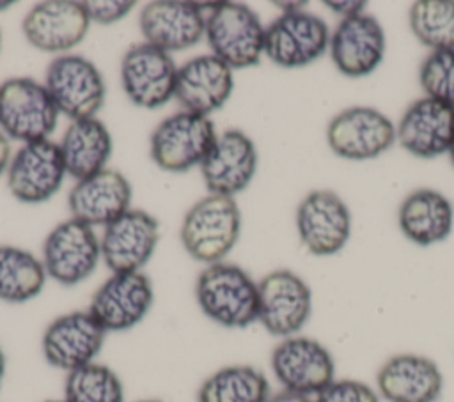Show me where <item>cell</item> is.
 Returning <instances> with one entry per match:
<instances>
[{
    "label": "cell",
    "mask_w": 454,
    "mask_h": 402,
    "mask_svg": "<svg viewBox=\"0 0 454 402\" xmlns=\"http://www.w3.org/2000/svg\"><path fill=\"white\" fill-rule=\"evenodd\" d=\"M330 55L344 76H367L383 60L385 32L371 14L360 12L342 18L330 35Z\"/></svg>",
    "instance_id": "cell-20"
},
{
    "label": "cell",
    "mask_w": 454,
    "mask_h": 402,
    "mask_svg": "<svg viewBox=\"0 0 454 402\" xmlns=\"http://www.w3.org/2000/svg\"><path fill=\"white\" fill-rule=\"evenodd\" d=\"M239 230L241 213L236 200L209 193L188 209L179 236L186 253L209 266L222 262L234 248Z\"/></svg>",
    "instance_id": "cell-2"
},
{
    "label": "cell",
    "mask_w": 454,
    "mask_h": 402,
    "mask_svg": "<svg viewBox=\"0 0 454 402\" xmlns=\"http://www.w3.org/2000/svg\"><path fill=\"white\" fill-rule=\"evenodd\" d=\"M257 287V321L262 328L280 338L298 335L312 313V292L305 280L289 269H277L266 274Z\"/></svg>",
    "instance_id": "cell-8"
},
{
    "label": "cell",
    "mask_w": 454,
    "mask_h": 402,
    "mask_svg": "<svg viewBox=\"0 0 454 402\" xmlns=\"http://www.w3.org/2000/svg\"><path fill=\"white\" fill-rule=\"evenodd\" d=\"M266 375L250 365H231L211 374L197 391V402H268Z\"/></svg>",
    "instance_id": "cell-28"
},
{
    "label": "cell",
    "mask_w": 454,
    "mask_h": 402,
    "mask_svg": "<svg viewBox=\"0 0 454 402\" xmlns=\"http://www.w3.org/2000/svg\"><path fill=\"white\" fill-rule=\"evenodd\" d=\"M5 370H7V358L0 347V386H2V381L5 377Z\"/></svg>",
    "instance_id": "cell-38"
},
{
    "label": "cell",
    "mask_w": 454,
    "mask_h": 402,
    "mask_svg": "<svg viewBox=\"0 0 454 402\" xmlns=\"http://www.w3.org/2000/svg\"><path fill=\"white\" fill-rule=\"evenodd\" d=\"M90 23L112 25L122 19L133 7V0H89L82 2Z\"/></svg>",
    "instance_id": "cell-34"
},
{
    "label": "cell",
    "mask_w": 454,
    "mask_h": 402,
    "mask_svg": "<svg viewBox=\"0 0 454 402\" xmlns=\"http://www.w3.org/2000/svg\"><path fill=\"white\" fill-rule=\"evenodd\" d=\"M177 67L170 53L144 43L129 48L121 60L126 96L140 108L154 110L174 97Z\"/></svg>",
    "instance_id": "cell-14"
},
{
    "label": "cell",
    "mask_w": 454,
    "mask_h": 402,
    "mask_svg": "<svg viewBox=\"0 0 454 402\" xmlns=\"http://www.w3.org/2000/svg\"><path fill=\"white\" fill-rule=\"evenodd\" d=\"M153 299V283L142 271L112 273L94 292L89 312L106 333L128 331L144 321Z\"/></svg>",
    "instance_id": "cell-13"
},
{
    "label": "cell",
    "mask_w": 454,
    "mask_h": 402,
    "mask_svg": "<svg viewBox=\"0 0 454 402\" xmlns=\"http://www.w3.org/2000/svg\"><path fill=\"white\" fill-rule=\"evenodd\" d=\"M216 138L207 117L177 112L167 117L151 135V158L167 172H184L200 166Z\"/></svg>",
    "instance_id": "cell-6"
},
{
    "label": "cell",
    "mask_w": 454,
    "mask_h": 402,
    "mask_svg": "<svg viewBox=\"0 0 454 402\" xmlns=\"http://www.w3.org/2000/svg\"><path fill=\"white\" fill-rule=\"evenodd\" d=\"M330 46L326 23L305 11H291L266 27L264 55L280 67L294 69L317 60Z\"/></svg>",
    "instance_id": "cell-9"
},
{
    "label": "cell",
    "mask_w": 454,
    "mask_h": 402,
    "mask_svg": "<svg viewBox=\"0 0 454 402\" xmlns=\"http://www.w3.org/2000/svg\"><path fill=\"white\" fill-rule=\"evenodd\" d=\"M264 34L259 16L236 2L213 4L206 16V41L211 55L231 69H245L259 64L264 53Z\"/></svg>",
    "instance_id": "cell-3"
},
{
    "label": "cell",
    "mask_w": 454,
    "mask_h": 402,
    "mask_svg": "<svg viewBox=\"0 0 454 402\" xmlns=\"http://www.w3.org/2000/svg\"><path fill=\"white\" fill-rule=\"evenodd\" d=\"M419 78L426 96L454 108V50L431 51L420 66Z\"/></svg>",
    "instance_id": "cell-32"
},
{
    "label": "cell",
    "mask_w": 454,
    "mask_h": 402,
    "mask_svg": "<svg viewBox=\"0 0 454 402\" xmlns=\"http://www.w3.org/2000/svg\"><path fill=\"white\" fill-rule=\"evenodd\" d=\"M106 331L89 310L69 312L53 319L43 333L41 349L44 359L64 372H73L99 354Z\"/></svg>",
    "instance_id": "cell-15"
},
{
    "label": "cell",
    "mask_w": 454,
    "mask_h": 402,
    "mask_svg": "<svg viewBox=\"0 0 454 402\" xmlns=\"http://www.w3.org/2000/svg\"><path fill=\"white\" fill-rule=\"evenodd\" d=\"M395 133L410 154L426 159L442 156L454 142V108L424 96L406 108Z\"/></svg>",
    "instance_id": "cell-21"
},
{
    "label": "cell",
    "mask_w": 454,
    "mask_h": 402,
    "mask_svg": "<svg viewBox=\"0 0 454 402\" xmlns=\"http://www.w3.org/2000/svg\"><path fill=\"white\" fill-rule=\"evenodd\" d=\"M90 27L82 2L46 0L34 5L21 21L25 39L46 53H62L80 44Z\"/></svg>",
    "instance_id": "cell-18"
},
{
    "label": "cell",
    "mask_w": 454,
    "mask_h": 402,
    "mask_svg": "<svg viewBox=\"0 0 454 402\" xmlns=\"http://www.w3.org/2000/svg\"><path fill=\"white\" fill-rule=\"evenodd\" d=\"M401 232L419 246H431L449 237L454 225V207L436 189L410 193L397 213Z\"/></svg>",
    "instance_id": "cell-26"
},
{
    "label": "cell",
    "mask_w": 454,
    "mask_h": 402,
    "mask_svg": "<svg viewBox=\"0 0 454 402\" xmlns=\"http://www.w3.org/2000/svg\"><path fill=\"white\" fill-rule=\"evenodd\" d=\"M271 370L284 390L316 397L335 381V363L330 351L309 336L284 338L271 352Z\"/></svg>",
    "instance_id": "cell-10"
},
{
    "label": "cell",
    "mask_w": 454,
    "mask_h": 402,
    "mask_svg": "<svg viewBox=\"0 0 454 402\" xmlns=\"http://www.w3.org/2000/svg\"><path fill=\"white\" fill-rule=\"evenodd\" d=\"M11 145H9V140L7 136L0 131V175L9 168V163H11Z\"/></svg>",
    "instance_id": "cell-37"
},
{
    "label": "cell",
    "mask_w": 454,
    "mask_h": 402,
    "mask_svg": "<svg viewBox=\"0 0 454 402\" xmlns=\"http://www.w3.org/2000/svg\"><path fill=\"white\" fill-rule=\"evenodd\" d=\"M397 140L394 122L376 108L351 106L337 113L326 129L330 149L353 161L378 158Z\"/></svg>",
    "instance_id": "cell-11"
},
{
    "label": "cell",
    "mask_w": 454,
    "mask_h": 402,
    "mask_svg": "<svg viewBox=\"0 0 454 402\" xmlns=\"http://www.w3.org/2000/svg\"><path fill=\"white\" fill-rule=\"evenodd\" d=\"M158 239V220L147 211L129 209L105 227L101 259L112 273L140 271L151 260Z\"/></svg>",
    "instance_id": "cell-17"
},
{
    "label": "cell",
    "mask_w": 454,
    "mask_h": 402,
    "mask_svg": "<svg viewBox=\"0 0 454 402\" xmlns=\"http://www.w3.org/2000/svg\"><path fill=\"white\" fill-rule=\"evenodd\" d=\"M314 402H381V397L362 381L335 379L314 397Z\"/></svg>",
    "instance_id": "cell-33"
},
{
    "label": "cell",
    "mask_w": 454,
    "mask_h": 402,
    "mask_svg": "<svg viewBox=\"0 0 454 402\" xmlns=\"http://www.w3.org/2000/svg\"><path fill=\"white\" fill-rule=\"evenodd\" d=\"M12 5V2H0V11H4V9H9Z\"/></svg>",
    "instance_id": "cell-39"
},
{
    "label": "cell",
    "mask_w": 454,
    "mask_h": 402,
    "mask_svg": "<svg viewBox=\"0 0 454 402\" xmlns=\"http://www.w3.org/2000/svg\"><path fill=\"white\" fill-rule=\"evenodd\" d=\"M257 170V151L254 142L239 129L216 135L213 147L200 163L206 188L213 195L232 197L243 191Z\"/></svg>",
    "instance_id": "cell-19"
},
{
    "label": "cell",
    "mask_w": 454,
    "mask_h": 402,
    "mask_svg": "<svg viewBox=\"0 0 454 402\" xmlns=\"http://www.w3.org/2000/svg\"><path fill=\"white\" fill-rule=\"evenodd\" d=\"M67 174L59 143L48 140L25 143L7 168V188L25 204H41L51 198Z\"/></svg>",
    "instance_id": "cell-12"
},
{
    "label": "cell",
    "mask_w": 454,
    "mask_h": 402,
    "mask_svg": "<svg viewBox=\"0 0 454 402\" xmlns=\"http://www.w3.org/2000/svg\"><path fill=\"white\" fill-rule=\"evenodd\" d=\"M44 83L32 78H11L0 85V131L23 143L48 140L59 120Z\"/></svg>",
    "instance_id": "cell-4"
},
{
    "label": "cell",
    "mask_w": 454,
    "mask_h": 402,
    "mask_svg": "<svg viewBox=\"0 0 454 402\" xmlns=\"http://www.w3.org/2000/svg\"><path fill=\"white\" fill-rule=\"evenodd\" d=\"M195 298L202 313L223 328H247L259 315V287L236 264L206 266L195 283Z\"/></svg>",
    "instance_id": "cell-1"
},
{
    "label": "cell",
    "mask_w": 454,
    "mask_h": 402,
    "mask_svg": "<svg viewBox=\"0 0 454 402\" xmlns=\"http://www.w3.org/2000/svg\"><path fill=\"white\" fill-rule=\"evenodd\" d=\"M101 257V241L92 227L71 218L59 223L44 239L43 266L46 276L64 287L87 280Z\"/></svg>",
    "instance_id": "cell-7"
},
{
    "label": "cell",
    "mask_w": 454,
    "mask_h": 402,
    "mask_svg": "<svg viewBox=\"0 0 454 402\" xmlns=\"http://www.w3.org/2000/svg\"><path fill=\"white\" fill-rule=\"evenodd\" d=\"M328 7H332L335 12H342L344 18L360 14L362 9L365 7L364 2H326Z\"/></svg>",
    "instance_id": "cell-35"
},
{
    "label": "cell",
    "mask_w": 454,
    "mask_h": 402,
    "mask_svg": "<svg viewBox=\"0 0 454 402\" xmlns=\"http://www.w3.org/2000/svg\"><path fill=\"white\" fill-rule=\"evenodd\" d=\"M410 28L433 51L454 50V0H419L410 7Z\"/></svg>",
    "instance_id": "cell-30"
},
{
    "label": "cell",
    "mask_w": 454,
    "mask_h": 402,
    "mask_svg": "<svg viewBox=\"0 0 454 402\" xmlns=\"http://www.w3.org/2000/svg\"><path fill=\"white\" fill-rule=\"evenodd\" d=\"M296 228L303 246L312 255H333L349 239L351 213L337 193L316 189L300 202Z\"/></svg>",
    "instance_id": "cell-16"
},
{
    "label": "cell",
    "mask_w": 454,
    "mask_h": 402,
    "mask_svg": "<svg viewBox=\"0 0 454 402\" xmlns=\"http://www.w3.org/2000/svg\"><path fill=\"white\" fill-rule=\"evenodd\" d=\"M0 46H2V32H0Z\"/></svg>",
    "instance_id": "cell-43"
},
{
    "label": "cell",
    "mask_w": 454,
    "mask_h": 402,
    "mask_svg": "<svg viewBox=\"0 0 454 402\" xmlns=\"http://www.w3.org/2000/svg\"><path fill=\"white\" fill-rule=\"evenodd\" d=\"M449 156H450V161H452V165H454V142H452V145H450V149H449Z\"/></svg>",
    "instance_id": "cell-40"
},
{
    "label": "cell",
    "mask_w": 454,
    "mask_h": 402,
    "mask_svg": "<svg viewBox=\"0 0 454 402\" xmlns=\"http://www.w3.org/2000/svg\"><path fill=\"white\" fill-rule=\"evenodd\" d=\"M46 271L28 250L0 244V301L25 303L41 294Z\"/></svg>",
    "instance_id": "cell-29"
},
{
    "label": "cell",
    "mask_w": 454,
    "mask_h": 402,
    "mask_svg": "<svg viewBox=\"0 0 454 402\" xmlns=\"http://www.w3.org/2000/svg\"><path fill=\"white\" fill-rule=\"evenodd\" d=\"M131 184L117 172L105 168L87 179L76 181L67 197L71 218L89 225H110L129 211Z\"/></svg>",
    "instance_id": "cell-24"
},
{
    "label": "cell",
    "mask_w": 454,
    "mask_h": 402,
    "mask_svg": "<svg viewBox=\"0 0 454 402\" xmlns=\"http://www.w3.org/2000/svg\"><path fill=\"white\" fill-rule=\"evenodd\" d=\"M145 43L170 53L195 46L206 32V16L193 2L156 0L140 12Z\"/></svg>",
    "instance_id": "cell-22"
},
{
    "label": "cell",
    "mask_w": 454,
    "mask_h": 402,
    "mask_svg": "<svg viewBox=\"0 0 454 402\" xmlns=\"http://www.w3.org/2000/svg\"><path fill=\"white\" fill-rule=\"evenodd\" d=\"M232 89V69L218 57L207 53L177 67L174 97L184 112L207 117L225 104Z\"/></svg>",
    "instance_id": "cell-23"
},
{
    "label": "cell",
    "mask_w": 454,
    "mask_h": 402,
    "mask_svg": "<svg viewBox=\"0 0 454 402\" xmlns=\"http://www.w3.org/2000/svg\"><path fill=\"white\" fill-rule=\"evenodd\" d=\"M59 147L67 174L82 181L106 168L112 154V136L99 119H80L71 120Z\"/></svg>",
    "instance_id": "cell-27"
},
{
    "label": "cell",
    "mask_w": 454,
    "mask_h": 402,
    "mask_svg": "<svg viewBox=\"0 0 454 402\" xmlns=\"http://www.w3.org/2000/svg\"><path fill=\"white\" fill-rule=\"evenodd\" d=\"M138 402H167V400H161V398H145V400H138Z\"/></svg>",
    "instance_id": "cell-41"
},
{
    "label": "cell",
    "mask_w": 454,
    "mask_h": 402,
    "mask_svg": "<svg viewBox=\"0 0 454 402\" xmlns=\"http://www.w3.org/2000/svg\"><path fill=\"white\" fill-rule=\"evenodd\" d=\"M376 384L387 402H436L442 397L443 375L431 358L406 352L381 365Z\"/></svg>",
    "instance_id": "cell-25"
},
{
    "label": "cell",
    "mask_w": 454,
    "mask_h": 402,
    "mask_svg": "<svg viewBox=\"0 0 454 402\" xmlns=\"http://www.w3.org/2000/svg\"><path fill=\"white\" fill-rule=\"evenodd\" d=\"M44 87L55 106L71 120L96 117L105 103L106 87L98 67L80 55L64 53L46 69Z\"/></svg>",
    "instance_id": "cell-5"
},
{
    "label": "cell",
    "mask_w": 454,
    "mask_h": 402,
    "mask_svg": "<svg viewBox=\"0 0 454 402\" xmlns=\"http://www.w3.org/2000/svg\"><path fill=\"white\" fill-rule=\"evenodd\" d=\"M64 402H124V386L110 367L89 363L67 374Z\"/></svg>",
    "instance_id": "cell-31"
},
{
    "label": "cell",
    "mask_w": 454,
    "mask_h": 402,
    "mask_svg": "<svg viewBox=\"0 0 454 402\" xmlns=\"http://www.w3.org/2000/svg\"><path fill=\"white\" fill-rule=\"evenodd\" d=\"M268 402H314V398H310V397H307V395L294 393V391L282 390V391L271 395Z\"/></svg>",
    "instance_id": "cell-36"
},
{
    "label": "cell",
    "mask_w": 454,
    "mask_h": 402,
    "mask_svg": "<svg viewBox=\"0 0 454 402\" xmlns=\"http://www.w3.org/2000/svg\"><path fill=\"white\" fill-rule=\"evenodd\" d=\"M46 402H64V400H46Z\"/></svg>",
    "instance_id": "cell-42"
}]
</instances>
